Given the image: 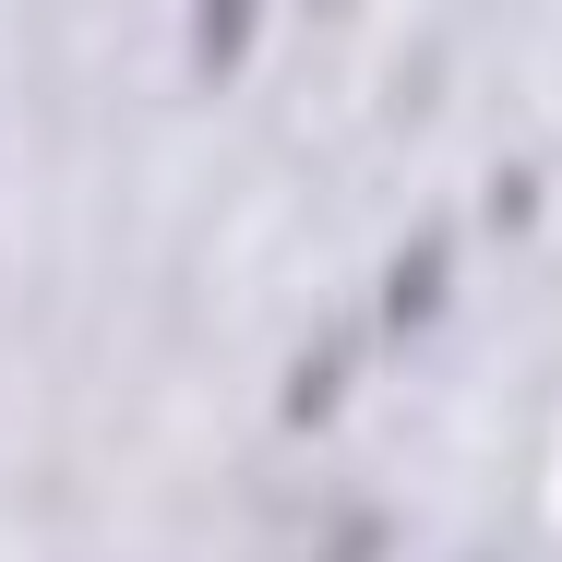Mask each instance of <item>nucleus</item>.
<instances>
[{"mask_svg": "<svg viewBox=\"0 0 562 562\" xmlns=\"http://www.w3.org/2000/svg\"><path fill=\"white\" fill-rule=\"evenodd\" d=\"M443 288H454V239H443V227H419L407 263H395V288H383V312H371V336H419V324L443 312Z\"/></svg>", "mask_w": 562, "mask_h": 562, "instance_id": "obj_1", "label": "nucleus"}, {"mask_svg": "<svg viewBox=\"0 0 562 562\" xmlns=\"http://www.w3.org/2000/svg\"><path fill=\"white\" fill-rule=\"evenodd\" d=\"M251 12H263V0H204V24H192V60H204V85H227V72L251 60Z\"/></svg>", "mask_w": 562, "mask_h": 562, "instance_id": "obj_2", "label": "nucleus"}, {"mask_svg": "<svg viewBox=\"0 0 562 562\" xmlns=\"http://www.w3.org/2000/svg\"><path fill=\"white\" fill-rule=\"evenodd\" d=\"M324 562H383V527H336V551Z\"/></svg>", "mask_w": 562, "mask_h": 562, "instance_id": "obj_4", "label": "nucleus"}, {"mask_svg": "<svg viewBox=\"0 0 562 562\" xmlns=\"http://www.w3.org/2000/svg\"><path fill=\"white\" fill-rule=\"evenodd\" d=\"M336 383H347V347H312V371H300V383H288V419H300V431H312V419H324V407H336Z\"/></svg>", "mask_w": 562, "mask_h": 562, "instance_id": "obj_3", "label": "nucleus"}]
</instances>
